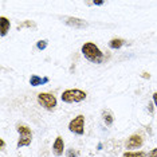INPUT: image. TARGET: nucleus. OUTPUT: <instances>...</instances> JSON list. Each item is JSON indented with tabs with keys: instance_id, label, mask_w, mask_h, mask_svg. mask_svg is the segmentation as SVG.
Segmentation results:
<instances>
[{
	"instance_id": "f257e3e1",
	"label": "nucleus",
	"mask_w": 157,
	"mask_h": 157,
	"mask_svg": "<svg viewBox=\"0 0 157 157\" xmlns=\"http://www.w3.org/2000/svg\"><path fill=\"white\" fill-rule=\"evenodd\" d=\"M81 51L85 58L87 60H90L91 63H95V65H99V63H102L103 60H105L103 52L99 50L98 46H95L94 43H91V42H86V43L82 46Z\"/></svg>"
},
{
	"instance_id": "f03ea898",
	"label": "nucleus",
	"mask_w": 157,
	"mask_h": 157,
	"mask_svg": "<svg viewBox=\"0 0 157 157\" xmlns=\"http://www.w3.org/2000/svg\"><path fill=\"white\" fill-rule=\"evenodd\" d=\"M87 97V94L83 90H79V89H67L62 93L60 95V99L66 103H78L85 101Z\"/></svg>"
},
{
	"instance_id": "7ed1b4c3",
	"label": "nucleus",
	"mask_w": 157,
	"mask_h": 157,
	"mask_svg": "<svg viewBox=\"0 0 157 157\" xmlns=\"http://www.w3.org/2000/svg\"><path fill=\"white\" fill-rule=\"evenodd\" d=\"M16 130H17V133H19V140H17V144H16L17 148L30 145L31 141H33V132H31V128H28L27 125H23V124H17Z\"/></svg>"
},
{
	"instance_id": "20e7f679",
	"label": "nucleus",
	"mask_w": 157,
	"mask_h": 157,
	"mask_svg": "<svg viewBox=\"0 0 157 157\" xmlns=\"http://www.w3.org/2000/svg\"><path fill=\"white\" fill-rule=\"evenodd\" d=\"M38 102L42 108H44L46 110H54L56 108V101L55 95H52L51 93H39L38 94Z\"/></svg>"
},
{
	"instance_id": "39448f33",
	"label": "nucleus",
	"mask_w": 157,
	"mask_h": 157,
	"mask_svg": "<svg viewBox=\"0 0 157 157\" xmlns=\"http://www.w3.org/2000/svg\"><path fill=\"white\" fill-rule=\"evenodd\" d=\"M69 130L78 136L85 134V116L79 114L74 120H71L69 124Z\"/></svg>"
},
{
	"instance_id": "423d86ee",
	"label": "nucleus",
	"mask_w": 157,
	"mask_h": 157,
	"mask_svg": "<svg viewBox=\"0 0 157 157\" xmlns=\"http://www.w3.org/2000/svg\"><path fill=\"white\" fill-rule=\"evenodd\" d=\"M144 145V138L141 134H132L126 141H125V148L126 149H140Z\"/></svg>"
},
{
	"instance_id": "0eeeda50",
	"label": "nucleus",
	"mask_w": 157,
	"mask_h": 157,
	"mask_svg": "<svg viewBox=\"0 0 157 157\" xmlns=\"http://www.w3.org/2000/svg\"><path fill=\"white\" fill-rule=\"evenodd\" d=\"M65 23L70 27H74V28H78V30H82V28H86L87 27V23L85 20L79 19V17H73V16H69L65 19Z\"/></svg>"
},
{
	"instance_id": "6e6552de",
	"label": "nucleus",
	"mask_w": 157,
	"mask_h": 157,
	"mask_svg": "<svg viewBox=\"0 0 157 157\" xmlns=\"http://www.w3.org/2000/svg\"><path fill=\"white\" fill-rule=\"evenodd\" d=\"M63 152H65V141H63V138L60 136H58L55 138L54 144H52V155L59 157L63 155Z\"/></svg>"
},
{
	"instance_id": "1a4fd4ad",
	"label": "nucleus",
	"mask_w": 157,
	"mask_h": 157,
	"mask_svg": "<svg viewBox=\"0 0 157 157\" xmlns=\"http://www.w3.org/2000/svg\"><path fill=\"white\" fill-rule=\"evenodd\" d=\"M10 27H11V23L7 19L6 16H0V35L2 36H6L10 31Z\"/></svg>"
},
{
	"instance_id": "9d476101",
	"label": "nucleus",
	"mask_w": 157,
	"mask_h": 157,
	"mask_svg": "<svg viewBox=\"0 0 157 157\" xmlns=\"http://www.w3.org/2000/svg\"><path fill=\"white\" fill-rule=\"evenodd\" d=\"M46 82H48V78H40L39 75H36V74H33L30 78V85L34 87L39 86V85H43Z\"/></svg>"
},
{
	"instance_id": "9b49d317",
	"label": "nucleus",
	"mask_w": 157,
	"mask_h": 157,
	"mask_svg": "<svg viewBox=\"0 0 157 157\" xmlns=\"http://www.w3.org/2000/svg\"><path fill=\"white\" fill-rule=\"evenodd\" d=\"M124 44H125V40H124V39H121V38H113L112 40L109 42V47L113 48V50L121 48Z\"/></svg>"
},
{
	"instance_id": "f8f14e48",
	"label": "nucleus",
	"mask_w": 157,
	"mask_h": 157,
	"mask_svg": "<svg viewBox=\"0 0 157 157\" xmlns=\"http://www.w3.org/2000/svg\"><path fill=\"white\" fill-rule=\"evenodd\" d=\"M102 118H103V122L106 124V126H110V125H113V122H114V117L110 112H103Z\"/></svg>"
},
{
	"instance_id": "ddd939ff",
	"label": "nucleus",
	"mask_w": 157,
	"mask_h": 157,
	"mask_svg": "<svg viewBox=\"0 0 157 157\" xmlns=\"http://www.w3.org/2000/svg\"><path fill=\"white\" fill-rule=\"evenodd\" d=\"M124 157H146V153L144 151H138V152L128 151L124 153Z\"/></svg>"
},
{
	"instance_id": "4468645a",
	"label": "nucleus",
	"mask_w": 157,
	"mask_h": 157,
	"mask_svg": "<svg viewBox=\"0 0 157 157\" xmlns=\"http://www.w3.org/2000/svg\"><path fill=\"white\" fill-rule=\"evenodd\" d=\"M23 27H36V24L34 22H31V20H26V22L17 24V28H23Z\"/></svg>"
},
{
	"instance_id": "2eb2a0df",
	"label": "nucleus",
	"mask_w": 157,
	"mask_h": 157,
	"mask_svg": "<svg viewBox=\"0 0 157 157\" xmlns=\"http://www.w3.org/2000/svg\"><path fill=\"white\" fill-rule=\"evenodd\" d=\"M36 47H38V50H44L46 47H47V40H39L38 43H36Z\"/></svg>"
},
{
	"instance_id": "dca6fc26",
	"label": "nucleus",
	"mask_w": 157,
	"mask_h": 157,
	"mask_svg": "<svg viewBox=\"0 0 157 157\" xmlns=\"http://www.w3.org/2000/svg\"><path fill=\"white\" fill-rule=\"evenodd\" d=\"M146 157H157V148H153L152 151L146 155Z\"/></svg>"
},
{
	"instance_id": "f3484780",
	"label": "nucleus",
	"mask_w": 157,
	"mask_h": 157,
	"mask_svg": "<svg viewBox=\"0 0 157 157\" xmlns=\"http://www.w3.org/2000/svg\"><path fill=\"white\" fill-rule=\"evenodd\" d=\"M67 157H77V153L73 151V149H69V152H67Z\"/></svg>"
},
{
	"instance_id": "a211bd4d",
	"label": "nucleus",
	"mask_w": 157,
	"mask_h": 157,
	"mask_svg": "<svg viewBox=\"0 0 157 157\" xmlns=\"http://www.w3.org/2000/svg\"><path fill=\"white\" fill-rule=\"evenodd\" d=\"M4 148H6V142H4L3 138H0V149H2V151H4Z\"/></svg>"
},
{
	"instance_id": "6ab92c4d",
	"label": "nucleus",
	"mask_w": 157,
	"mask_h": 157,
	"mask_svg": "<svg viewBox=\"0 0 157 157\" xmlns=\"http://www.w3.org/2000/svg\"><path fill=\"white\" fill-rule=\"evenodd\" d=\"M141 77L144 78V79H149V78H151V74L146 73V71H145V73H142V74H141Z\"/></svg>"
},
{
	"instance_id": "aec40b11",
	"label": "nucleus",
	"mask_w": 157,
	"mask_h": 157,
	"mask_svg": "<svg viewBox=\"0 0 157 157\" xmlns=\"http://www.w3.org/2000/svg\"><path fill=\"white\" fill-rule=\"evenodd\" d=\"M105 2H102V0H97V2H93V4L94 6H102Z\"/></svg>"
},
{
	"instance_id": "412c9836",
	"label": "nucleus",
	"mask_w": 157,
	"mask_h": 157,
	"mask_svg": "<svg viewBox=\"0 0 157 157\" xmlns=\"http://www.w3.org/2000/svg\"><path fill=\"white\" fill-rule=\"evenodd\" d=\"M153 102H155V105L157 108V93H153Z\"/></svg>"
}]
</instances>
